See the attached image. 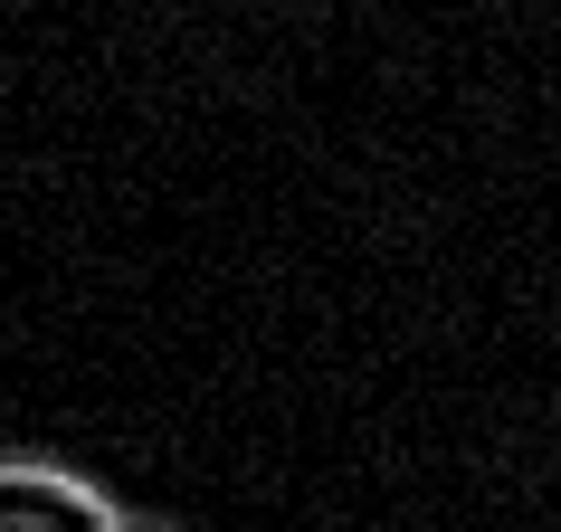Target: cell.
<instances>
[{"instance_id": "cell-1", "label": "cell", "mask_w": 561, "mask_h": 532, "mask_svg": "<svg viewBox=\"0 0 561 532\" xmlns=\"http://www.w3.org/2000/svg\"><path fill=\"white\" fill-rule=\"evenodd\" d=\"M0 532H124V504L48 456H0Z\"/></svg>"}, {"instance_id": "cell-2", "label": "cell", "mask_w": 561, "mask_h": 532, "mask_svg": "<svg viewBox=\"0 0 561 532\" xmlns=\"http://www.w3.org/2000/svg\"><path fill=\"white\" fill-rule=\"evenodd\" d=\"M124 532H162V523H124Z\"/></svg>"}]
</instances>
